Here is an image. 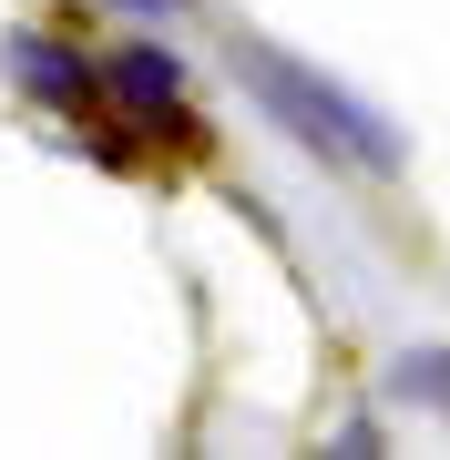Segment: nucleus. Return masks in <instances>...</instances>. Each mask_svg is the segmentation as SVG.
<instances>
[{"label": "nucleus", "mask_w": 450, "mask_h": 460, "mask_svg": "<svg viewBox=\"0 0 450 460\" xmlns=\"http://www.w3.org/2000/svg\"><path fill=\"white\" fill-rule=\"evenodd\" d=\"M389 389L400 399H440V420H450V348H400L389 358Z\"/></svg>", "instance_id": "nucleus-4"}, {"label": "nucleus", "mask_w": 450, "mask_h": 460, "mask_svg": "<svg viewBox=\"0 0 450 460\" xmlns=\"http://www.w3.org/2000/svg\"><path fill=\"white\" fill-rule=\"evenodd\" d=\"M113 93L134 102V113H154V123H174V102H184V72L164 62V51H123V62H113Z\"/></svg>", "instance_id": "nucleus-3"}, {"label": "nucleus", "mask_w": 450, "mask_h": 460, "mask_svg": "<svg viewBox=\"0 0 450 460\" xmlns=\"http://www.w3.org/2000/svg\"><path fill=\"white\" fill-rule=\"evenodd\" d=\"M235 72H246V93L297 133L317 164H338V174H400V154H410L400 123H379L358 93H338L328 72L287 62V51H267V41H235Z\"/></svg>", "instance_id": "nucleus-1"}, {"label": "nucleus", "mask_w": 450, "mask_h": 460, "mask_svg": "<svg viewBox=\"0 0 450 460\" xmlns=\"http://www.w3.org/2000/svg\"><path fill=\"white\" fill-rule=\"evenodd\" d=\"M113 11H184V0H113Z\"/></svg>", "instance_id": "nucleus-5"}, {"label": "nucleus", "mask_w": 450, "mask_h": 460, "mask_svg": "<svg viewBox=\"0 0 450 460\" xmlns=\"http://www.w3.org/2000/svg\"><path fill=\"white\" fill-rule=\"evenodd\" d=\"M0 62L21 72V93H31V102H62V113L93 93V83H83V62H72L62 41H41V31H11V51H0Z\"/></svg>", "instance_id": "nucleus-2"}]
</instances>
